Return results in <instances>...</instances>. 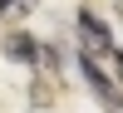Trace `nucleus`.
<instances>
[{
    "mask_svg": "<svg viewBox=\"0 0 123 113\" xmlns=\"http://www.w3.org/2000/svg\"><path fill=\"white\" fill-rule=\"evenodd\" d=\"M108 49H118V44H113V35L98 25L94 10H79V59H104Z\"/></svg>",
    "mask_w": 123,
    "mask_h": 113,
    "instance_id": "nucleus-1",
    "label": "nucleus"
},
{
    "mask_svg": "<svg viewBox=\"0 0 123 113\" xmlns=\"http://www.w3.org/2000/svg\"><path fill=\"white\" fill-rule=\"evenodd\" d=\"M79 69H84V79H89V89L98 94V103H104V108H113V113H123V89L113 84V79H108L104 69H94L89 59H79Z\"/></svg>",
    "mask_w": 123,
    "mask_h": 113,
    "instance_id": "nucleus-2",
    "label": "nucleus"
},
{
    "mask_svg": "<svg viewBox=\"0 0 123 113\" xmlns=\"http://www.w3.org/2000/svg\"><path fill=\"white\" fill-rule=\"evenodd\" d=\"M5 49H10L15 59H25V64H35V59H39V44H30L25 35H10V44H5Z\"/></svg>",
    "mask_w": 123,
    "mask_h": 113,
    "instance_id": "nucleus-3",
    "label": "nucleus"
},
{
    "mask_svg": "<svg viewBox=\"0 0 123 113\" xmlns=\"http://www.w3.org/2000/svg\"><path fill=\"white\" fill-rule=\"evenodd\" d=\"M10 5H15V0H0V10H10Z\"/></svg>",
    "mask_w": 123,
    "mask_h": 113,
    "instance_id": "nucleus-4",
    "label": "nucleus"
},
{
    "mask_svg": "<svg viewBox=\"0 0 123 113\" xmlns=\"http://www.w3.org/2000/svg\"><path fill=\"white\" fill-rule=\"evenodd\" d=\"M20 5H30V0H20Z\"/></svg>",
    "mask_w": 123,
    "mask_h": 113,
    "instance_id": "nucleus-5",
    "label": "nucleus"
}]
</instances>
